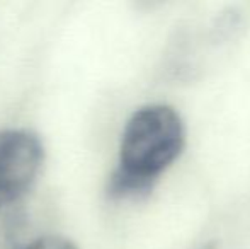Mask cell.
Here are the masks:
<instances>
[{"label":"cell","mask_w":250,"mask_h":249,"mask_svg":"<svg viewBox=\"0 0 250 249\" xmlns=\"http://www.w3.org/2000/svg\"><path fill=\"white\" fill-rule=\"evenodd\" d=\"M22 249H79L70 239L62 236H43L34 239Z\"/></svg>","instance_id":"3957f363"},{"label":"cell","mask_w":250,"mask_h":249,"mask_svg":"<svg viewBox=\"0 0 250 249\" xmlns=\"http://www.w3.org/2000/svg\"><path fill=\"white\" fill-rule=\"evenodd\" d=\"M186 143L182 118L167 104H146L128 118L119 143L118 167L107 183L114 200L145 198L177 160Z\"/></svg>","instance_id":"6da1fadb"},{"label":"cell","mask_w":250,"mask_h":249,"mask_svg":"<svg viewBox=\"0 0 250 249\" xmlns=\"http://www.w3.org/2000/svg\"><path fill=\"white\" fill-rule=\"evenodd\" d=\"M203 249H216V244H214V243H209V244H206V246H204Z\"/></svg>","instance_id":"277c9868"},{"label":"cell","mask_w":250,"mask_h":249,"mask_svg":"<svg viewBox=\"0 0 250 249\" xmlns=\"http://www.w3.org/2000/svg\"><path fill=\"white\" fill-rule=\"evenodd\" d=\"M43 143L29 130H0V208L19 202L38 180Z\"/></svg>","instance_id":"7a4b0ae2"}]
</instances>
